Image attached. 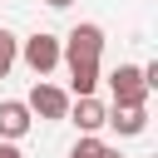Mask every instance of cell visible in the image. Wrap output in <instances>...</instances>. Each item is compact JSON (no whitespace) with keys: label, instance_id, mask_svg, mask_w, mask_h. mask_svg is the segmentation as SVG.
Returning a JSON list of instances; mask_svg holds the SVG:
<instances>
[{"label":"cell","instance_id":"cell-1","mask_svg":"<svg viewBox=\"0 0 158 158\" xmlns=\"http://www.w3.org/2000/svg\"><path fill=\"white\" fill-rule=\"evenodd\" d=\"M99 54H104V30H99L94 20L74 25V30L59 40V59H64L69 69H89V64H99Z\"/></svg>","mask_w":158,"mask_h":158},{"label":"cell","instance_id":"cell-2","mask_svg":"<svg viewBox=\"0 0 158 158\" xmlns=\"http://www.w3.org/2000/svg\"><path fill=\"white\" fill-rule=\"evenodd\" d=\"M109 89H114V109H148V84L138 64H118L109 74Z\"/></svg>","mask_w":158,"mask_h":158},{"label":"cell","instance_id":"cell-3","mask_svg":"<svg viewBox=\"0 0 158 158\" xmlns=\"http://www.w3.org/2000/svg\"><path fill=\"white\" fill-rule=\"evenodd\" d=\"M20 59L30 64V74H35V79H44V74L59 64V35H49V30H35L30 40H20Z\"/></svg>","mask_w":158,"mask_h":158},{"label":"cell","instance_id":"cell-4","mask_svg":"<svg viewBox=\"0 0 158 158\" xmlns=\"http://www.w3.org/2000/svg\"><path fill=\"white\" fill-rule=\"evenodd\" d=\"M25 109H30V118L59 123V118H69V94H64L59 84H44V79H35V89H30Z\"/></svg>","mask_w":158,"mask_h":158},{"label":"cell","instance_id":"cell-5","mask_svg":"<svg viewBox=\"0 0 158 158\" xmlns=\"http://www.w3.org/2000/svg\"><path fill=\"white\" fill-rule=\"evenodd\" d=\"M69 118L79 123V138H99V128L109 123V104L94 94V99H69Z\"/></svg>","mask_w":158,"mask_h":158},{"label":"cell","instance_id":"cell-6","mask_svg":"<svg viewBox=\"0 0 158 158\" xmlns=\"http://www.w3.org/2000/svg\"><path fill=\"white\" fill-rule=\"evenodd\" d=\"M30 128H35V118H30L25 99H0V143H20Z\"/></svg>","mask_w":158,"mask_h":158},{"label":"cell","instance_id":"cell-7","mask_svg":"<svg viewBox=\"0 0 158 158\" xmlns=\"http://www.w3.org/2000/svg\"><path fill=\"white\" fill-rule=\"evenodd\" d=\"M109 123H114L118 138H133V133L148 128V109H109Z\"/></svg>","mask_w":158,"mask_h":158},{"label":"cell","instance_id":"cell-8","mask_svg":"<svg viewBox=\"0 0 158 158\" xmlns=\"http://www.w3.org/2000/svg\"><path fill=\"white\" fill-rule=\"evenodd\" d=\"M15 59H20V40H15V35H10L5 25H0V79H5L10 69H15Z\"/></svg>","mask_w":158,"mask_h":158},{"label":"cell","instance_id":"cell-9","mask_svg":"<svg viewBox=\"0 0 158 158\" xmlns=\"http://www.w3.org/2000/svg\"><path fill=\"white\" fill-rule=\"evenodd\" d=\"M104 153H109L104 138H74V148H69V158H104Z\"/></svg>","mask_w":158,"mask_h":158},{"label":"cell","instance_id":"cell-10","mask_svg":"<svg viewBox=\"0 0 158 158\" xmlns=\"http://www.w3.org/2000/svg\"><path fill=\"white\" fill-rule=\"evenodd\" d=\"M0 158H25V153H20L15 143H0Z\"/></svg>","mask_w":158,"mask_h":158},{"label":"cell","instance_id":"cell-11","mask_svg":"<svg viewBox=\"0 0 158 158\" xmlns=\"http://www.w3.org/2000/svg\"><path fill=\"white\" fill-rule=\"evenodd\" d=\"M44 5H49V10H69L74 0H44Z\"/></svg>","mask_w":158,"mask_h":158},{"label":"cell","instance_id":"cell-12","mask_svg":"<svg viewBox=\"0 0 158 158\" xmlns=\"http://www.w3.org/2000/svg\"><path fill=\"white\" fill-rule=\"evenodd\" d=\"M104 158H123V153H118V148H109V153H104Z\"/></svg>","mask_w":158,"mask_h":158}]
</instances>
